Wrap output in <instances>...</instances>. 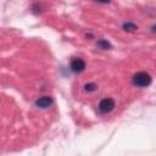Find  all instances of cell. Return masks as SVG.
Listing matches in <instances>:
<instances>
[{"mask_svg":"<svg viewBox=\"0 0 156 156\" xmlns=\"http://www.w3.org/2000/svg\"><path fill=\"white\" fill-rule=\"evenodd\" d=\"M54 104V100L51 96H41L35 101V105L40 108H48Z\"/></svg>","mask_w":156,"mask_h":156,"instance_id":"obj_4","label":"cell"},{"mask_svg":"<svg viewBox=\"0 0 156 156\" xmlns=\"http://www.w3.org/2000/svg\"><path fill=\"white\" fill-rule=\"evenodd\" d=\"M151 82H152V78L147 72H138L132 78V83L139 88L149 87L151 84Z\"/></svg>","mask_w":156,"mask_h":156,"instance_id":"obj_1","label":"cell"},{"mask_svg":"<svg viewBox=\"0 0 156 156\" xmlns=\"http://www.w3.org/2000/svg\"><path fill=\"white\" fill-rule=\"evenodd\" d=\"M136 28H138V27H136V24L130 23V22H127V23H124V24H123V29H124V30H128V32L135 30Z\"/></svg>","mask_w":156,"mask_h":156,"instance_id":"obj_5","label":"cell"},{"mask_svg":"<svg viewBox=\"0 0 156 156\" xmlns=\"http://www.w3.org/2000/svg\"><path fill=\"white\" fill-rule=\"evenodd\" d=\"M151 29H152V32H156V24H154V26L151 27Z\"/></svg>","mask_w":156,"mask_h":156,"instance_id":"obj_8","label":"cell"},{"mask_svg":"<svg viewBox=\"0 0 156 156\" xmlns=\"http://www.w3.org/2000/svg\"><path fill=\"white\" fill-rule=\"evenodd\" d=\"M69 68L74 73H80L85 68V62L82 58H73L71 61V63H69Z\"/></svg>","mask_w":156,"mask_h":156,"instance_id":"obj_3","label":"cell"},{"mask_svg":"<svg viewBox=\"0 0 156 156\" xmlns=\"http://www.w3.org/2000/svg\"><path fill=\"white\" fill-rule=\"evenodd\" d=\"M99 46H101L102 49H106V48L110 46V44L107 41H105V40H101V41H99Z\"/></svg>","mask_w":156,"mask_h":156,"instance_id":"obj_7","label":"cell"},{"mask_svg":"<svg viewBox=\"0 0 156 156\" xmlns=\"http://www.w3.org/2000/svg\"><path fill=\"white\" fill-rule=\"evenodd\" d=\"M115 100L113 99H111V98H105V99H102L100 102H99V106H98V108H99V111H100V113H110L113 108H115Z\"/></svg>","mask_w":156,"mask_h":156,"instance_id":"obj_2","label":"cell"},{"mask_svg":"<svg viewBox=\"0 0 156 156\" xmlns=\"http://www.w3.org/2000/svg\"><path fill=\"white\" fill-rule=\"evenodd\" d=\"M98 89V85L94 84V83H88L84 85V90L85 91H95Z\"/></svg>","mask_w":156,"mask_h":156,"instance_id":"obj_6","label":"cell"}]
</instances>
